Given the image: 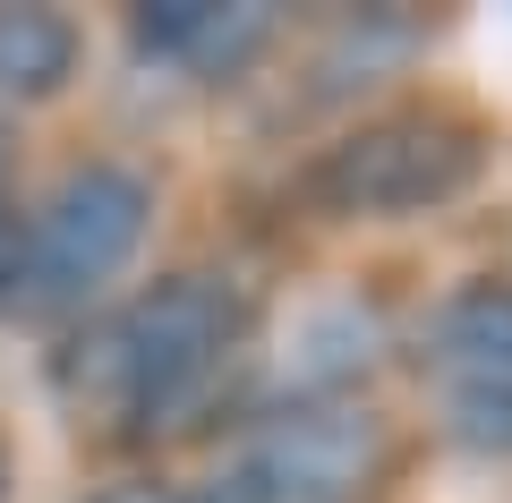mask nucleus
<instances>
[{
	"mask_svg": "<svg viewBox=\"0 0 512 503\" xmlns=\"http://www.w3.org/2000/svg\"><path fill=\"white\" fill-rule=\"evenodd\" d=\"M239 290L214 273H171L146 299H128L120 316H103L77 342L69 359V393L94 418H120V427H154V418H180L205 384L231 367L239 350Z\"/></svg>",
	"mask_w": 512,
	"mask_h": 503,
	"instance_id": "nucleus-1",
	"label": "nucleus"
},
{
	"mask_svg": "<svg viewBox=\"0 0 512 503\" xmlns=\"http://www.w3.org/2000/svg\"><path fill=\"white\" fill-rule=\"evenodd\" d=\"M154 214V188L120 162H86L43 197V214L26 222V273H18V299L26 307H77L111 282V273L137 256Z\"/></svg>",
	"mask_w": 512,
	"mask_h": 503,
	"instance_id": "nucleus-2",
	"label": "nucleus"
},
{
	"mask_svg": "<svg viewBox=\"0 0 512 503\" xmlns=\"http://www.w3.org/2000/svg\"><path fill=\"white\" fill-rule=\"evenodd\" d=\"M470 180H478V137L470 128L444 120V111H402V120L359 128L350 145H333L316 162V205L384 222V214H427V205L461 197Z\"/></svg>",
	"mask_w": 512,
	"mask_h": 503,
	"instance_id": "nucleus-3",
	"label": "nucleus"
},
{
	"mask_svg": "<svg viewBox=\"0 0 512 503\" xmlns=\"http://www.w3.org/2000/svg\"><path fill=\"white\" fill-rule=\"evenodd\" d=\"M384 469V427L350 401H299L265 435H248L205 503H350Z\"/></svg>",
	"mask_w": 512,
	"mask_h": 503,
	"instance_id": "nucleus-4",
	"label": "nucleus"
},
{
	"mask_svg": "<svg viewBox=\"0 0 512 503\" xmlns=\"http://www.w3.org/2000/svg\"><path fill=\"white\" fill-rule=\"evenodd\" d=\"M265 35H274V9H256V0H154V9H137V52L188 77L248 69Z\"/></svg>",
	"mask_w": 512,
	"mask_h": 503,
	"instance_id": "nucleus-5",
	"label": "nucleus"
},
{
	"mask_svg": "<svg viewBox=\"0 0 512 503\" xmlns=\"http://www.w3.org/2000/svg\"><path fill=\"white\" fill-rule=\"evenodd\" d=\"M436 359L453 384H512V290H461L436 316Z\"/></svg>",
	"mask_w": 512,
	"mask_h": 503,
	"instance_id": "nucleus-6",
	"label": "nucleus"
},
{
	"mask_svg": "<svg viewBox=\"0 0 512 503\" xmlns=\"http://www.w3.org/2000/svg\"><path fill=\"white\" fill-rule=\"evenodd\" d=\"M77 69V26L60 9H0V94L43 103Z\"/></svg>",
	"mask_w": 512,
	"mask_h": 503,
	"instance_id": "nucleus-7",
	"label": "nucleus"
},
{
	"mask_svg": "<svg viewBox=\"0 0 512 503\" xmlns=\"http://www.w3.org/2000/svg\"><path fill=\"white\" fill-rule=\"evenodd\" d=\"M453 435L478 452H512V384H453Z\"/></svg>",
	"mask_w": 512,
	"mask_h": 503,
	"instance_id": "nucleus-8",
	"label": "nucleus"
},
{
	"mask_svg": "<svg viewBox=\"0 0 512 503\" xmlns=\"http://www.w3.org/2000/svg\"><path fill=\"white\" fill-rule=\"evenodd\" d=\"M18 273H26V231L0 222V299H18Z\"/></svg>",
	"mask_w": 512,
	"mask_h": 503,
	"instance_id": "nucleus-9",
	"label": "nucleus"
},
{
	"mask_svg": "<svg viewBox=\"0 0 512 503\" xmlns=\"http://www.w3.org/2000/svg\"><path fill=\"white\" fill-rule=\"evenodd\" d=\"M94 503H180L171 486H111V495H94Z\"/></svg>",
	"mask_w": 512,
	"mask_h": 503,
	"instance_id": "nucleus-10",
	"label": "nucleus"
}]
</instances>
